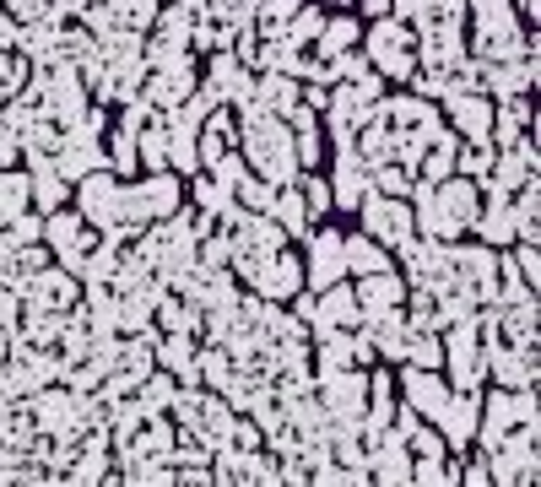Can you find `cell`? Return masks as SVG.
Listing matches in <instances>:
<instances>
[{
    "mask_svg": "<svg viewBox=\"0 0 541 487\" xmlns=\"http://www.w3.org/2000/svg\"><path fill=\"white\" fill-rule=\"evenodd\" d=\"M249 157H255V168H266L271 179L293 174V141H287L282 125L260 120V109H249Z\"/></svg>",
    "mask_w": 541,
    "mask_h": 487,
    "instance_id": "cell-1",
    "label": "cell"
},
{
    "mask_svg": "<svg viewBox=\"0 0 541 487\" xmlns=\"http://www.w3.org/2000/svg\"><path fill=\"white\" fill-rule=\"evenodd\" d=\"M368 49H374V60L385 65L390 76H406V71H412V55H406V38L395 33V22H385V28H374V38H368Z\"/></svg>",
    "mask_w": 541,
    "mask_h": 487,
    "instance_id": "cell-2",
    "label": "cell"
},
{
    "mask_svg": "<svg viewBox=\"0 0 541 487\" xmlns=\"http://www.w3.org/2000/svg\"><path fill=\"white\" fill-rule=\"evenodd\" d=\"M450 109H455V120L466 136H477L482 147H487V103L482 98H466V92H450Z\"/></svg>",
    "mask_w": 541,
    "mask_h": 487,
    "instance_id": "cell-3",
    "label": "cell"
},
{
    "mask_svg": "<svg viewBox=\"0 0 541 487\" xmlns=\"http://www.w3.org/2000/svg\"><path fill=\"white\" fill-rule=\"evenodd\" d=\"M211 87L228 92V98H249V76L239 71V60H228V55L211 65Z\"/></svg>",
    "mask_w": 541,
    "mask_h": 487,
    "instance_id": "cell-4",
    "label": "cell"
},
{
    "mask_svg": "<svg viewBox=\"0 0 541 487\" xmlns=\"http://www.w3.org/2000/svg\"><path fill=\"white\" fill-rule=\"evenodd\" d=\"M352 38H358V22H347V17H341V22H325V28H320V49H325V55H341Z\"/></svg>",
    "mask_w": 541,
    "mask_h": 487,
    "instance_id": "cell-5",
    "label": "cell"
},
{
    "mask_svg": "<svg viewBox=\"0 0 541 487\" xmlns=\"http://www.w3.org/2000/svg\"><path fill=\"white\" fill-rule=\"evenodd\" d=\"M320 28H325L320 11H298V22H293V33H287V38H293V44H303V38H320Z\"/></svg>",
    "mask_w": 541,
    "mask_h": 487,
    "instance_id": "cell-6",
    "label": "cell"
},
{
    "mask_svg": "<svg viewBox=\"0 0 541 487\" xmlns=\"http://www.w3.org/2000/svg\"><path fill=\"white\" fill-rule=\"evenodd\" d=\"M260 92H266L271 103H282V109H293V82H287V76H266Z\"/></svg>",
    "mask_w": 541,
    "mask_h": 487,
    "instance_id": "cell-7",
    "label": "cell"
},
{
    "mask_svg": "<svg viewBox=\"0 0 541 487\" xmlns=\"http://www.w3.org/2000/svg\"><path fill=\"white\" fill-rule=\"evenodd\" d=\"M395 6H401V11H406V17H417V11H422V6H428V0H395Z\"/></svg>",
    "mask_w": 541,
    "mask_h": 487,
    "instance_id": "cell-8",
    "label": "cell"
}]
</instances>
